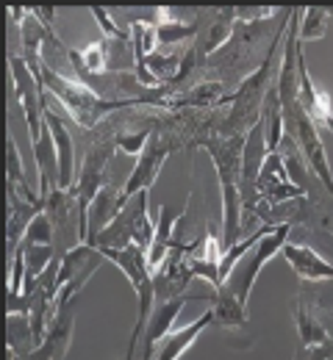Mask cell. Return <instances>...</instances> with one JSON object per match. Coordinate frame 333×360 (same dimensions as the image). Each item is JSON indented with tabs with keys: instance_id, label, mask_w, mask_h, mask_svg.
Here are the masks:
<instances>
[{
	"instance_id": "e575fe53",
	"label": "cell",
	"mask_w": 333,
	"mask_h": 360,
	"mask_svg": "<svg viewBox=\"0 0 333 360\" xmlns=\"http://www.w3.org/2000/svg\"><path fill=\"white\" fill-rule=\"evenodd\" d=\"M92 17H95V22L100 25V31H103V37H108V39H117V42H131V37H128V31H122L114 20H111V14H108V8H92Z\"/></svg>"
},
{
	"instance_id": "8992f818",
	"label": "cell",
	"mask_w": 333,
	"mask_h": 360,
	"mask_svg": "<svg viewBox=\"0 0 333 360\" xmlns=\"http://www.w3.org/2000/svg\"><path fill=\"white\" fill-rule=\"evenodd\" d=\"M117 131L114 128L111 134H106L103 139H95V144L87 150L84 155V164L75 175V186H73V194L78 200V211H81V219L89 230V205L95 202V197L103 191L106 186V169L117 153Z\"/></svg>"
},
{
	"instance_id": "44dd1931",
	"label": "cell",
	"mask_w": 333,
	"mask_h": 360,
	"mask_svg": "<svg viewBox=\"0 0 333 360\" xmlns=\"http://www.w3.org/2000/svg\"><path fill=\"white\" fill-rule=\"evenodd\" d=\"M208 324H214V314H211V311H206L203 316H197L191 324L181 327V330H172V333L158 344L156 360H178L187 349H189L191 344L203 335V330H206Z\"/></svg>"
},
{
	"instance_id": "ffe728a7",
	"label": "cell",
	"mask_w": 333,
	"mask_h": 360,
	"mask_svg": "<svg viewBox=\"0 0 333 360\" xmlns=\"http://www.w3.org/2000/svg\"><path fill=\"white\" fill-rule=\"evenodd\" d=\"M300 105L303 111L311 117V122L317 128H328L333 120V105H331V94L322 91L314 78L308 75V67H306V58L300 61Z\"/></svg>"
},
{
	"instance_id": "60d3db41",
	"label": "cell",
	"mask_w": 333,
	"mask_h": 360,
	"mask_svg": "<svg viewBox=\"0 0 333 360\" xmlns=\"http://www.w3.org/2000/svg\"><path fill=\"white\" fill-rule=\"evenodd\" d=\"M8 360H14V352H8Z\"/></svg>"
},
{
	"instance_id": "836d02e7",
	"label": "cell",
	"mask_w": 333,
	"mask_h": 360,
	"mask_svg": "<svg viewBox=\"0 0 333 360\" xmlns=\"http://www.w3.org/2000/svg\"><path fill=\"white\" fill-rule=\"evenodd\" d=\"M153 134V128H139V131H117V150H122V153H128V155H142L144 144H147V139Z\"/></svg>"
},
{
	"instance_id": "3957f363",
	"label": "cell",
	"mask_w": 333,
	"mask_h": 360,
	"mask_svg": "<svg viewBox=\"0 0 333 360\" xmlns=\"http://www.w3.org/2000/svg\"><path fill=\"white\" fill-rule=\"evenodd\" d=\"M286 31L267 47V56L261 61V67L256 72H250L247 78L239 81V86L234 89L231 97H225V103H231V111L222 117L217 136H247L258 122H261V111L264 103L270 97V91L275 86V53L278 45H284Z\"/></svg>"
},
{
	"instance_id": "e0dca14e",
	"label": "cell",
	"mask_w": 333,
	"mask_h": 360,
	"mask_svg": "<svg viewBox=\"0 0 333 360\" xmlns=\"http://www.w3.org/2000/svg\"><path fill=\"white\" fill-rule=\"evenodd\" d=\"M203 31L197 34V39L191 42V47L200 53V58H208L214 53H220L222 47L231 42L234 31H237V11L234 8H220L214 11V17L200 25Z\"/></svg>"
},
{
	"instance_id": "5b68a950",
	"label": "cell",
	"mask_w": 333,
	"mask_h": 360,
	"mask_svg": "<svg viewBox=\"0 0 333 360\" xmlns=\"http://www.w3.org/2000/svg\"><path fill=\"white\" fill-rule=\"evenodd\" d=\"M289 233H291V222H281V225H275L241 261L237 264V269L231 271V277L222 283L234 297H237L241 305H247L250 302V291H253V285H256V277H258V271L264 269L281 250L286 247V241H289Z\"/></svg>"
},
{
	"instance_id": "d590c367",
	"label": "cell",
	"mask_w": 333,
	"mask_h": 360,
	"mask_svg": "<svg viewBox=\"0 0 333 360\" xmlns=\"http://www.w3.org/2000/svg\"><path fill=\"white\" fill-rule=\"evenodd\" d=\"M234 11H237V22H267L278 14L275 6H261V8L247 6V8H234Z\"/></svg>"
},
{
	"instance_id": "d6a6232c",
	"label": "cell",
	"mask_w": 333,
	"mask_h": 360,
	"mask_svg": "<svg viewBox=\"0 0 333 360\" xmlns=\"http://www.w3.org/2000/svg\"><path fill=\"white\" fill-rule=\"evenodd\" d=\"M23 244H34V247H56V233H53V222L48 219V214L42 211L23 238Z\"/></svg>"
},
{
	"instance_id": "83f0119b",
	"label": "cell",
	"mask_w": 333,
	"mask_h": 360,
	"mask_svg": "<svg viewBox=\"0 0 333 360\" xmlns=\"http://www.w3.org/2000/svg\"><path fill=\"white\" fill-rule=\"evenodd\" d=\"M8 352L20 355V358H28L37 347H39V338L34 333V324H31V316L25 314H8Z\"/></svg>"
},
{
	"instance_id": "ab89813d",
	"label": "cell",
	"mask_w": 333,
	"mask_h": 360,
	"mask_svg": "<svg viewBox=\"0 0 333 360\" xmlns=\"http://www.w3.org/2000/svg\"><path fill=\"white\" fill-rule=\"evenodd\" d=\"M328 131H331V134H333V120H331V125H328Z\"/></svg>"
},
{
	"instance_id": "4316f807",
	"label": "cell",
	"mask_w": 333,
	"mask_h": 360,
	"mask_svg": "<svg viewBox=\"0 0 333 360\" xmlns=\"http://www.w3.org/2000/svg\"><path fill=\"white\" fill-rule=\"evenodd\" d=\"M128 37H131V47H134V67H137V78L144 72V61L147 56L156 53L158 45V28L153 20H134L128 25Z\"/></svg>"
},
{
	"instance_id": "7c38bea8",
	"label": "cell",
	"mask_w": 333,
	"mask_h": 360,
	"mask_svg": "<svg viewBox=\"0 0 333 360\" xmlns=\"http://www.w3.org/2000/svg\"><path fill=\"white\" fill-rule=\"evenodd\" d=\"M194 280L191 269L187 266V244H175L170 258L164 261V266L153 274V291H156V300L158 302H167V300H178V297H187V288Z\"/></svg>"
},
{
	"instance_id": "cb8c5ba5",
	"label": "cell",
	"mask_w": 333,
	"mask_h": 360,
	"mask_svg": "<svg viewBox=\"0 0 333 360\" xmlns=\"http://www.w3.org/2000/svg\"><path fill=\"white\" fill-rule=\"evenodd\" d=\"M211 302H214V305H211V314H214V324H217V327L237 330V327H244V324H247V305H241L225 285L214 288Z\"/></svg>"
},
{
	"instance_id": "1f68e13d",
	"label": "cell",
	"mask_w": 333,
	"mask_h": 360,
	"mask_svg": "<svg viewBox=\"0 0 333 360\" xmlns=\"http://www.w3.org/2000/svg\"><path fill=\"white\" fill-rule=\"evenodd\" d=\"M291 183L289 172H286V164L281 158V153H270L267 161H264V169L258 175V194L261 191H270V188H278V186H286Z\"/></svg>"
},
{
	"instance_id": "6da1fadb",
	"label": "cell",
	"mask_w": 333,
	"mask_h": 360,
	"mask_svg": "<svg viewBox=\"0 0 333 360\" xmlns=\"http://www.w3.org/2000/svg\"><path fill=\"white\" fill-rule=\"evenodd\" d=\"M194 147L206 150L214 161L222 194V244L225 250L241 241V153L244 136H200Z\"/></svg>"
},
{
	"instance_id": "9c48e42d",
	"label": "cell",
	"mask_w": 333,
	"mask_h": 360,
	"mask_svg": "<svg viewBox=\"0 0 333 360\" xmlns=\"http://www.w3.org/2000/svg\"><path fill=\"white\" fill-rule=\"evenodd\" d=\"M103 261H106L103 252L92 244H81V247L70 250L61 258V266H58V302H56L58 314L73 305V300L84 291V285L103 266Z\"/></svg>"
},
{
	"instance_id": "74e56055",
	"label": "cell",
	"mask_w": 333,
	"mask_h": 360,
	"mask_svg": "<svg viewBox=\"0 0 333 360\" xmlns=\"http://www.w3.org/2000/svg\"><path fill=\"white\" fill-rule=\"evenodd\" d=\"M34 14L45 22V28H48L50 34H56V31H53V28H56V11H53L50 6H45V8H34Z\"/></svg>"
},
{
	"instance_id": "f546056e",
	"label": "cell",
	"mask_w": 333,
	"mask_h": 360,
	"mask_svg": "<svg viewBox=\"0 0 333 360\" xmlns=\"http://www.w3.org/2000/svg\"><path fill=\"white\" fill-rule=\"evenodd\" d=\"M6 180H8V183H14V186H17V191H20L25 200H31V202H42V197H39V194H34V191L28 188L25 169H23V155H20L17 141H14L11 136L6 139Z\"/></svg>"
},
{
	"instance_id": "8fae6325",
	"label": "cell",
	"mask_w": 333,
	"mask_h": 360,
	"mask_svg": "<svg viewBox=\"0 0 333 360\" xmlns=\"http://www.w3.org/2000/svg\"><path fill=\"white\" fill-rule=\"evenodd\" d=\"M294 327L303 347H331L333 344V308L314 300V294L300 291L294 302Z\"/></svg>"
},
{
	"instance_id": "603a6c76",
	"label": "cell",
	"mask_w": 333,
	"mask_h": 360,
	"mask_svg": "<svg viewBox=\"0 0 333 360\" xmlns=\"http://www.w3.org/2000/svg\"><path fill=\"white\" fill-rule=\"evenodd\" d=\"M225 103V84L222 81H200L187 91L170 97V111L178 108H217Z\"/></svg>"
},
{
	"instance_id": "9a60e30c",
	"label": "cell",
	"mask_w": 333,
	"mask_h": 360,
	"mask_svg": "<svg viewBox=\"0 0 333 360\" xmlns=\"http://www.w3.org/2000/svg\"><path fill=\"white\" fill-rule=\"evenodd\" d=\"M189 297H178V300H167V302H158L153 308V314L147 319V327H144L142 344H139V360H156V349L158 344L172 333L175 327V319L181 316L184 305H187Z\"/></svg>"
},
{
	"instance_id": "7a4b0ae2",
	"label": "cell",
	"mask_w": 333,
	"mask_h": 360,
	"mask_svg": "<svg viewBox=\"0 0 333 360\" xmlns=\"http://www.w3.org/2000/svg\"><path fill=\"white\" fill-rule=\"evenodd\" d=\"M34 70V75L42 81V86L50 97H56L64 111L75 120V125L81 128H95L103 120H108L114 111H122V108H134V105H147L142 100H106L100 97L95 89H89L84 81H73L56 70L45 67L42 61L37 64H28Z\"/></svg>"
},
{
	"instance_id": "8d00e7d4",
	"label": "cell",
	"mask_w": 333,
	"mask_h": 360,
	"mask_svg": "<svg viewBox=\"0 0 333 360\" xmlns=\"http://www.w3.org/2000/svg\"><path fill=\"white\" fill-rule=\"evenodd\" d=\"M333 358V344L331 347H297L291 360H331Z\"/></svg>"
},
{
	"instance_id": "30bf717a",
	"label": "cell",
	"mask_w": 333,
	"mask_h": 360,
	"mask_svg": "<svg viewBox=\"0 0 333 360\" xmlns=\"http://www.w3.org/2000/svg\"><path fill=\"white\" fill-rule=\"evenodd\" d=\"M181 144H184L181 139H167V136L161 134L158 125H153V134H150L147 144H144L142 155L137 158L134 172L128 175L125 186H122L125 202H128L131 197H137V194H142V191H150V188H153V183L158 180V172H161L167 155H170L172 150H178Z\"/></svg>"
},
{
	"instance_id": "f1b7e54d",
	"label": "cell",
	"mask_w": 333,
	"mask_h": 360,
	"mask_svg": "<svg viewBox=\"0 0 333 360\" xmlns=\"http://www.w3.org/2000/svg\"><path fill=\"white\" fill-rule=\"evenodd\" d=\"M278 153H281V158H284L286 172H289L291 183H294V186H300V188L306 191V188H308V175H311V169H308V164H306V155H303V150L297 147L294 136L284 134V139H281V147H278Z\"/></svg>"
},
{
	"instance_id": "2e32d148",
	"label": "cell",
	"mask_w": 333,
	"mask_h": 360,
	"mask_svg": "<svg viewBox=\"0 0 333 360\" xmlns=\"http://www.w3.org/2000/svg\"><path fill=\"white\" fill-rule=\"evenodd\" d=\"M281 255H284L286 264L291 266V271H294L303 283L333 280V264H328V261H325L314 247H308V244H291V241H286Z\"/></svg>"
},
{
	"instance_id": "5bb4252c",
	"label": "cell",
	"mask_w": 333,
	"mask_h": 360,
	"mask_svg": "<svg viewBox=\"0 0 333 360\" xmlns=\"http://www.w3.org/2000/svg\"><path fill=\"white\" fill-rule=\"evenodd\" d=\"M6 202H8V225H6V250L8 258L23 247V238L28 233L31 222L45 211V202H31L25 200L14 183L6 180Z\"/></svg>"
},
{
	"instance_id": "4dcf8cb0",
	"label": "cell",
	"mask_w": 333,
	"mask_h": 360,
	"mask_svg": "<svg viewBox=\"0 0 333 360\" xmlns=\"http://www.w3.org/2000/svg\"><path fill=\"white\" fill-rule=\"evenodd\" d=\"M328 22H331V11L328 8H317V6L306 8L300 14V34H297L300 37V45L322 39L328 34Z\"/></svg>"
},
{
	"instance_id": "d4e9b609",
	"label": "cell",
	"mask_w": 333,
	"mask_h": 360,
	"mask_svg": "<svg viewBox=\"0 0 333 360\" xmlns=\"http://www.w3.org/2000/svg\"><path fill=\"white\" fill-rule=\"evenodd\" d=\"M156 28H158V42H167V45H178V42H187V39H197V28H200V22H187V20H181V17H175V14H170L164 6H158L156 8Z\"/></svg>"
},
{
	"instance_id": "d6986e66",
	"label": "cell",
	"mask_w": 333,
	"mask_h": 360,
	"mask_svg": "<svg viewBox=\"0 0 333 360\" xmlns=\"http://www.w3.org/2000/svg\"><path fill=\"white\" fill-rule=\"evenodd\" d=\"M50 94L45 97V122H48L53 141H56V150H58V164H61V188H73L75 186V175H78V167H75V144H73V136L67 131L64 120L48 105Z\"/></svg>"
},
{
	"instance_id": "4fadbf2b",
	"label": "cell",
	"mask_w": 333,
	"mask_h": 360,
	"mask_svg": "<svg viewBox=\"0 0 333 360\" xmlns=\"http://www.w3.org/2000/svg\"><path fill=\"white\" fill-rule=\"evenodd\" d=\"M189 205H191V191L187 194V200H184V205H181V208L170 211V205H164V208L158 211L156 233H153V241H150V247H147V266H150V271H153V274H156V271L164 266V261L170 258L172 247L178 244L175 233H178V225H181V219L187 217Z\"/></svg>"
},
{
	"instance_id": "484cf974",
	"label": "cell",
	"mask_w": 333,
	"mask_h": 360,
	"mask_svg": "<svg viewBox=\"0 0 333 360\" xmlns=\"http://www.w3.org/2000/svg\"><path fill=\"white\" fill-rule=\"evenodd\" d=\"M50 31L45 28V22L34 14V8H28V17L20 22V42H23V58L28 64H37L42 61V50H45V42H48Z\"/></svg>"
},
{
	"instance_id": "7402d4cb",
	"label": "cell",
	"mask_w": 333,
	"mask_h": 360,
	"mask_svg": "<svg viewBox=\"0 0 333 360\" xmlns=\"http://www.w3.org/2000/svg\"><path fill=\"white\" fill-rule=\"evenodd\" d=\"M122 205H125V194H122V188L114 186V183H106L103 191L95 197V202L89 205V238L97 236L103 227L111 225V222L120 217ZM89 238H87V241H89Z\"/></svg>"
},
{
	"instance_id": "b9f144b4",
	"label": "cell",
	"mask_w": 333,
	"mask_h": 360,
	"mask_svg": "<svg viewBox=\"0 0 333 360\" xmlns=\"http://www.w3.org/2000/svg\"><path fill=\"white\" fill-rule=\"evenodd\" d=\"M331 360H333V358H331Z\"/></svg>"
},
{
	"instance_id": "277c9868",
	"label": "cell",
	"mask_w": 333,
	"mask_h": 360,
	"mask_svg": "<svg viewBox=\"0 0 333 360\" xmlns=\"http://www.w3.org/2000/svg\"><path fill=\"white\" fill-rule=\"evenodd\" d=\"M147 197H150V191L131 197L122 205L120 217L108 227H103L97 236H92L87 244H92L97 250H125L131 244H139L147 250L153 241V233H156V225L150 222V214H147Z\"/></svg>"
},
{
	"instance_id": "ba28073f",
	"label": "cell",
	"mask_w": 333,
	"mask_h": 360,
	"mask_svg": "<svg viewBox=\"0 0 333 360\" xmlns=\"http://www.w3.org/2000/svg\"><path fill=\"white\" fill-rule=\"evenodd\" d=\"M284 120H286V134L294 136L297 147L306 155V164H308L311 175H317V178L322 180L325 191L333 194V172H331V164H328V153H325L320 128L311 122V117L303 111L300 103L291 105L289 111H284Z\"/></svg>"
},
{
	"instance_id": "52a82bcc",
	"label": "cell",
	"mask_w": 333,
	"mask_h": 360,
	"mask_svg": "<svg viewBox=\"0 0 333 360\" xmlns=\"http://www.w3.org/2000/svg\"><path fill=\"white\" fill-rule=\"evenodd\" d=\"M8 72H11V81H14V89H17V100L23 105L31 147H34L48 128L45 125V97H48V91H45L42 81L34 75V70L28 67V61L23 56H8Z\"/></svg>"
},
{
	"instance_id": "f35d334b",
	"label": "cell",
	"mask_w": 333,
	"mask_h": 360,
	"mask_svg": "<svg viewBox=\"0 0 333 360\" xmlns=\"http://www.w3.org/2000/svg\"><path fill=\"white\" fill-rule=\"evenodd\" d=\"M134 358H137V352H131V349H128V352H125V358H122V360H134Z\"/></svg>"
},
{
	"instance_id": "ac0fdd59",
	"label": "cell",
	"mask_w": 333,
	"mask_h": 360,
	"mask_svg": "<svg viewBox=\"0 0 333 360\" xmlns=\"http://www.w3.org/2000/svg\"><path fill=\"white\" fill-rule=\"evenodd\" d=\"M73 330H75V316H73V305H70L67 311L56 316L42 344L23 360H64V355L70 352V344H73Z\"/></svg>"
}]
</instances>
